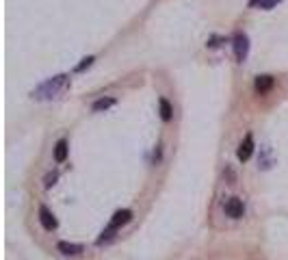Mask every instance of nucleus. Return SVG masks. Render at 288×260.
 I'll list each match as a JSON object with an SVG mask.
<instances>
[{
  "mask_svg": "<svg viewBox=\"0 0 288 260\" xmlns=\"http://www.w3.org/2000/svg\"><path fill=\"white\" fill-rule=\"evenodd\" d=\"M67 141L65 139H61V141H57V146H54V161L57 163H63L65 158H67Z\"/></svg>",
  "mask_w": 288,
  "mask_h": 260,
  "instance_id": "obj_8",
  "label": "nucleus"
},
{
  "mask_svg": "<svg viewBox=\"0 0 288 260\" xmlns=\"http://www.w3.org/2000/svg\"><path fill=\"white\" fill-rule=\"evenodd\" d=\"M59 252L67 254V256H74V254H80L83 252V245H76V243H67V241H61L59 245Z\"/></svg>",
  "mask_w": 288,
  "mask_h": 260,
  "instance_id": "obj_9",
  "label": "nucleus"
},
{
  "mask_svg": "<svg viewBox=\"0 0 288 260\" xmlns=\"http://www.w3.org/2000/svg\"><path fill=\"white\" fill-rule=\"evenodd\" d=\"M160 117H163V122H171V117H174V107L169 104V100L160 98Z\"/></svg>",
  "mask_w": 288,
  "mask_h": 260,
  "instance_id": "obj_10",
  "label": "nucleus"
},
{
  "mask_svg": "<svg viewBox=\"0 0 288 260\" xmlns=\"http://www.w3.org/2000/svg\"><path fill=\"white\" fill-rule=\"evenodd\" d=\"M57 178H59V173H57V172H54V173H48V176H45V189L52 187V184L57 182Z\"/></svg>",
  "mask_w": 288,
  "mask_h": 260,
  "instance_id": "obj_14",
  "label": "nucleus"
},
{
  "mask_svg": "<svg viewBox=\"0 0 288 260\" xmlns=\"http://www.w3.org/2000/svg\"><path fill=\"white\" fill-rule=\"evenodd\" d=\"M282 0H260V9H271L275 4H280Z\"/></svg>",
  "mask_w": 288,
  "mask_h": 260,
  "instance_id": "obj_15",
  "label": "nucleus"
},
{
  "mask_svg": "<svg viewBox=\"0 0 288 260\" xmlns=\"http://www.w3.org/2000/svg\"><path fill=\"white\" fill-rule=\"evenodd\" d=\"M115 232H117V228H115V226H109V228H106L104 232H102V237L98 238V245H102V243H109L111 238L115 237Z\"/></svg>",
  "mask_w": 288,
  "mask_h": 260,
  "instance_id": "obj_12",
  "label": "nucleus"
},
{
  "mask_svg": "<svg viewBox=\"0 0 288 260\" xmlns=\"http://www.w3.org/2000/svg\"><path fill=\"white\" fill-rule=\"evenodd\" d=\"M67 87H69V76L67 74H57V76L44 81L39 87H35L33 98L35 100H57Z\"/></svg>",
  "mask_w": 288,
  "mask_h": 260,
  "instance_id": "obj_1",
  "label": "nucleus"
},
{
  "mask_svg": "<svg viewBox=\"0 0 288 260\" xmlns=\"http://www.w3.org/2000/svg\"><path fill=\"white\" fill-rule=\"evenodd\" d=\"M273 85H275L273 76H269V74H262V76H258V78H256L254 87H256V91H258V93H266V91H271V89H273Z\"/></svg>",
  "mask_w": 288,
  "mask_h": 260,
  "instance_id": "obj_6",
  "label": "nucleus"
},
{
  "mask_svg": "<svg viewBox=\"0 0 288 260\" xmlns=\"http://www.w3.org/2000/svg\"><path fill=\"white\" fill-rule=\"evenodd\" d=\"M130 219H133V211H117L113 215V219H111V226H115V228L126 226Z\"/></svg>",
  "mask_w": 288,
  "mask_h": 260,
  "instance_id": "obj_7",
  "label": "nucleus"
},
{
  "mask_svg": "<svg viewBox=\"0 0 288 260\" xmlns=\"http://www.w3.org/2000/svg\"><path fill=\"white\" fill-rule=\"evenodd\" d=\"M232 46H234L236 61L243 63L247 59V54H249V37H247L245 33H236L234 39H232Z\"/></svg>",
  "mask_w": 288,
  "mask_h": 260,
  "instance_id": "obj_2",
  "label": "nucleus"
},
{
  "mask_svg": "<svg viewBox=\"0 0 288 260\" xmlns=\"http://www.w3.org/2000/svg\"><path fill=\"white\" fill-rule=\"evenodd\" d=\"M243 213H245V206H243V199L239 197H232L225 202V215L232 219H241Z\"/></svg>",
  "mask_w": 288,
  "mask_h": 260,
  "instance_id": "obj_3",
  "label": "nucleus"
},
{
  "mask_svg": "<svg viewBox=\"0 0 288 260\" xmlns=\"http://www.w3.org/2000/svg\"><path fill=\"white\" fill-rule=\"evenodd\" d=\"M115 104L113 98H102V100H95L93 102V111H106V108H111Z\"/></svg>",
  "mask_w": 288,
  "mask_h": 260,
  "instance_id": "obj_11",
  "label": "nucleus"
},
{
  "mask_svg": "<svg viewBox=\"0 0 288 260\" xmlns=\"http://www.w3.org/2000/svg\"><path fill=\"white\" fill-rule=\"evenodd\" d=\"M39 223L44 226V230H54V228L59 226V223H57V219H54V215L50 213L45 206L39 208Z\"/></svg>",
  "mask_w": 288,
  "mask_h": 260,
  "instance_id": "obj_5",
  "label": "nucleus"
},
{
  "mask_svg": "<svg viewBox=\"0 0 288 260\" xmlns=\"http://www.w3.org/2000/svg\"><path fill=\"white\" fill-rule=\"evenodd\" d=\"M254 154V137L251 134H247L245 137V141L241 143V148H239V152H236V156H239V161H249V156Z\"/></svg>",
  "mask_w": 288,
  "mask_h": 260,
  "instance_id": "obj_4",
  "label": "nucleus"
},
{
  "mask_svg": "<svg viewBox=\"0 0 288 260\" xmlns=\"http://www.w3.org/2000/svg\"><path fill=\"white\" fill-rule=\"evenodd\" d=\"M93 61H95L93 57H85L83 61H80L78 65H76V72H85L87 67H91V65H93Z\"/></svg>",
  "mask_w": 288,
  "mask_h": 260,
  "instance_id": "obj_13",
  "label": "nucleus"
},
{
  "mask_svg": "<svg viewBox=\"0 0 288 260\" xmlns=\"http://www.w3.org/2000/svg\"><path fill=\"white\" fill-rule=\"evenodd\" d=\"M256 4H260V0H249V7H256Z\"/></svg>",
  "mask_w": 288,
  "mask_h": 260,
  "instance_id": "obj_16",
  "label": "nucleus"
}]
</instances>
